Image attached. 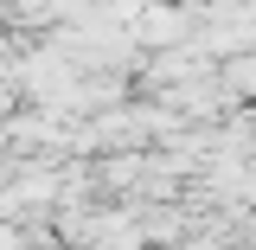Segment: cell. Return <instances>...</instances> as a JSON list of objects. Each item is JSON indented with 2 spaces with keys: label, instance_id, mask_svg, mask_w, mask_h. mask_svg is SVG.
Segmentation results:
<instances>
[{
  "label": "cell",
  "instance_id": "1",
  "mask_svg": "<svg viewBox=\"0 0 256 250\" xmlns=\"http://www.w3.org/2000/svg\"><path fill=\"white\" fill-rule=\"evenodd\" d=\"M134 32H141V39H186V13H180V7H148Z\"/></svg>",
  "mask_w": 256,
  "mask_h": 250
}]
</instances>
